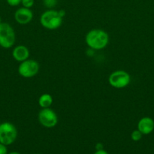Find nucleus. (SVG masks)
Listing matches in <instances>:
<instances>
[{
  "label": "nucleus",
  "instance_id": "f257e3e1",
  "mask_svg": "<svg viewBox=\"0 0 154 154\" xmlns=\"http://www.w3.org/2000/svg\"><path fill=\"white\" fill-rule=\"evenodd\" d=\"M109 35L101 29H94L86 34L85 42L89 48L94 51L103 50L109 44Z\"/></svg>",
  "mask_w": 154,
  "mask_h": 154
},
{
  "label": "nucleus",
  "instance_id": "f03ea898",
  "mask_svg": "<svg viewBox=\"0 0 154 154\" xmlns=\"http://www.w3.org/2000/svg\"><path fill=\"white\" fill-rule=\"evenodd\" d=\"M63 23V17L58 11L53 9L45 11L40 17V23L44 28L49 30H55L60 28Z\"/></svg>",
  "mask_w": 154,
  "mask_h": 154
},
{
  "label": "nucleus",
  "instance_id": "7ed1b4c3",
  "mask_svg": "<svg viewBox=\"0 0 154 154\" xmlns=\"http://www.w3.org/2000/svg\"><path fill=\"white\" fill-rule=\"evenodd\" d=\"M16 35L13 27L8 23L0 24V47L8 49L15 44Z\"/></svg>",
  "mask_w": 154,
  "mask_h": 154
},
{
  "label": "nucleus",
  "instance_id": "20e7f679",
  "mask_svg": "<svg viewBox=\"0 0 154 154\" xmlns=\"http://www.w3.org/2000/svg\"><path fill=\"white\" fill-rule=\"evenodd\" d=\"M18 137V130L13 123L10 122L2 123L0 125V143L5 145L13 144Z\"/></svg>",
  "mask_w": 154,
  "mask_h": 154
},
{
  "label": "nucleus",
  "instance_id": "39448f33",
  "mask_svg": "<svg viewBox=\"0 0 154 154\" xmlns=\"http://www.w3.org/2000/svg\"><path fill=\"white\" fill-rule=\"evenodd\" d=\"M109 84L116 89L126 87L131 82V76L127 72L123 70H116L112 72L108 78Z\"/></svg>",
  "mask_w": 154,
  "mask_h": 154
},
{
  "label": "nucleus",
  "instance_id": "423d86ee",
  "mask_svg": "<svg viewBox=\"0 0 154 154\" xmlns=\"http://www.w3.org/2000/svg\"><path fill=\"white\" fill-rule=\"evenodd\" d=\"M39 71V64L33 60L21 62L18 66V73L24 78H31L36 76Z\"/></svg>",
  "mask_w": 154,
  "mask_h": 154
},
{
  "label": "nucleus",
  "instance_id": "0eeeda50",
  "mask_svg": "<svg viewBox=\"0 0 154 154\" xmlns=\"http://www.w3.org/2000/svg\"><path fill=\"white\" fill-rule=\"evenodd\" d=\"M38 120L39 123L45 128H53L58 123L57 115L50 108H42L38 114Z\"/></svg>",
  "mask_w": 154,
  "mask_h": 154
},
{
  "label": "nucleus",
  "instance_id": "6e6552de",
  "mask_svg": "<svg viewBox=\"0 0 154 154\" xmlns=\"http://www.w3.org/2000/svg\"><path fill=\"white\" fill-rule=\"evenodd\" d=\"M14 20L21 25H27L30 23L33 18V13L30 8H20L15 11Z\"/></svg>",
  "mask_w": 154,
  "mask_h": 154
},
{
  "label": "nucleus",
  "instance_id": "1a4fd4ad",
  "mask_svg": "<svg viewBox=\"0 0 154 154\" xmlns=\"http://www.w3.org/2000/svg\"><path fill=\"white\" fill-rule=\"evenodd\" d=\"M137 129L143 135H149L154 130V120L149 117H142L137 123Z\"/></svg>",
  "mask_w": 154,
  "mask_h": 154
},
{
  "label": "nucleus",
  "instance_id": "9d476101",
  "mask_svg": "<svg viewBox=\"0 0 154 154\" xmlns=\"http://www.w3.org/2000/svg\"><path fill=\"white\" fill-rule=\"evenodd\" d=\"M12 57L16 61L21 63L28 60L30 57V51L24 45H18L12 51Z\"/></svg>",
  "mask_w": 154,
  "mask_h": 154
},
{
  "label": "nucleus",
  "instance_id": "9b49d317",
  "mask_svg": "<svg viewBox=\"0 0 154 154\" xmlns=\"http://www.w3.org/2000/svg\"><path fill=\"white\" fill-rule=\"evenodd\" d=\"M38 103L42 108H50L53 104V97L48 93H44L39 98Z\"/></svg>",
  "mask_w": 154,
  "mask_h": 154
},
{
  "label": "nucleus",
  "instance_id": "f8f14e48",
  "mask_svg": "<svg viewBox=\"0 0 154 154\" xmlns=\"http://www.w3.org/2000/svg\"><path fill=\"white\" fill-rule=\"evenodd\" d=\"M142 136H143V134H142L138 129L134 130L131 134V138L134 141H140L142 138Z\"/></svg>",
  "mask_w": 154,
  "mask_h": 154
},
{
  "label": "nucleus",
  "instance_id": "ddd939ff",
  "mask_svg": "<svg viewBox=\"0 0 154 154\" xmlns=\"http://www.w3.org/2000/svg\"><path fill=\"white\" fill-rule=\"evenodd\" d=\"M57 3V0H43V4L48 8H52L55 7Z\"/></svg>",
  "mask_w": 154,
  "mask_h": 154
},
{
  "label": "nucleus",
  "instance_id": "4468645a",
  "mask_svg": "<svg viewBox=\"0 0 154 154\" xmlns=\"http://www.w3.org/2000/svg\"><path fill=\"white\" fill-rule=\"evenodd\" d=\"M35 0H21V4H22L23 7L27 8H30L34 5Z\"/></svg>",
  "mask_w": 154,
  "mask_h": 154
},
{
  "label": "nucleus",
  "instance_id": "2eb2a0df",
  "mask_svg": "<svg viewBox=\"0 0 154 154\" xmlns=\"http://www.w3.org/2000/svg\"><path fill=\"white\" fill-rule=\"evenodd\" d=\"M8 5L11 6V7H15V6L19 5L21 4V0H6Z\"/></svg>",
  "mask_w": 154,
  "mask_h": 154
},
{
  "label": "nucleus",
  "instance_id": "dca6fc26",
  "mask_svg": "<svg viewBox=\"0 0 154 154\" xmlns=\"http://www.w3.org/2000/svg\"><path fill=\"white\" fill-rule=\"evenodd\" d=\"M0 154H8V149L6 145L0 143Z\"/></svg>",
  "mask_w": 154,
  "mask_h": 154
},
{
  "label": "nucleus",
  "instance_id": "f3484780",
  "mask_svg": "<svg viewBox=\"0 0 154 154\" xmlns=\"http://www.w3.org/2000/svg\"><path fill=\"white\" fill-rule=\"evenodd\" d=\"M95 148H96L97 150H103L104 149V146L101 143H98L95 146Z\"/></svg>",
  "mask_w": 154,
  "mask_h": 154
},
{
  "label": "nucleus",
  "instance_id": "a211bd4d",
  "mask_svg": "<svg viewBox=\"0 0 154 154\" xmlns=\"http://www.w3.org/2000/svg\"><path fill=\"white\" fill-rule=\"evenodd\" d=\"M94 154H109L107 153L106 150H104V149L103 150H96V152H95Z\"/></svg>",
  "mask_w": 154,
  "mask_h": 154
},
{
  "label": "nucleus",
  "instance_id": "6ab92c4d",
  "mask_svg": "<svg viewBox=\"0 0 154 154\" xmlns=\"http://www.w3.org/2000/svg\"><path fill=\"white\" fill-rule=\"evenodd\" d=\"M58 13H59V14H60V16L61 17H63L66 15V12H65V11H63V10L58 11Z\"/></svg>",
  "mask_w": 154,
  "mask_h": 154
},
{
  "label": "nucleus",
  "instance_id": "aec40b11",
  "mask_svg": "<svg viewBox=\"0 0 154 154\" xmlns=\"http://www.w3.org/2000/svg\"><path fill=\"white\" fill-rule=\"evenodd\" d=\"M8 154H21V153H18V152H16V151H13V152H11V153H8Z\"/></svg>",
  "mask_w": 154,
  "mask_h": 154
},
{
  "label": "nucleus",
  "instance_id": "412c9836",
  "mask_svg": "<svg viewBox=\"0 0 154 154\" xmlns=\"http://www.w3.org/2000/svg\"><path fill=\"white\" fill-rule=\"evenodd\" d=\"M2 23V19H1V17H0V24H1Z\"/></svg>",
  "mask_w": 154,
  "mask_h": 154
},
{
  "label": "nucleus",
  "instance_id": "4be33fe9",
  "mask_svg": "<svg viewBox=\"0 0 154 154\" xmlns=\"http://www.w3.org/2000/svg\"><path fill=\"white\" fill-rule=\"evenodd\" d=\"M0 125H1V122H0Z\"/></svg>",
  "mask_w": 154,
  "mask_h": 154
}]
</instances>
